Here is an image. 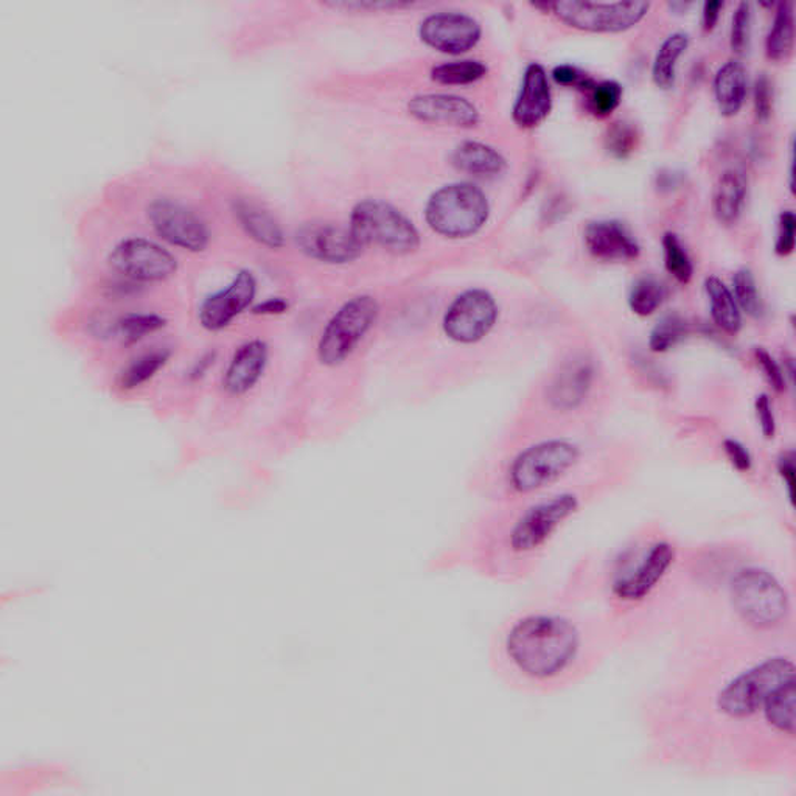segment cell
Instances as JSON below:
<instances>
[{
  "label": "cell",
  "instance_id": "obj_12",
  "mask_svg": "<svg viewBox=\"0 0 796 796\" xmlns=\"http://www.w3.org/2000/svg\"><path fill=\"white\" fill-rule=\"evenodd\" d=\"M552 13L573 29L591 33L627 32L640 24L649 10V2H558L548 6Z\"/></svg>",
  "mask_w": 796,
  "mask_h": 796
},
{
  "label": "cell",
  "instance_id": "obj_16",
  "mask_svg": "<svg viewBox=\"0 0 796 796\" xmlns=\"http://www.w3.org/2000/svg\"><path fill=\"white\" fill-rule=\"evenodd\" d=\"M419 33L428 48L456 57L477 48L482 29L469 14L438 13L425 19Z\"/></svg>",
  "mask_w": 796,
  "mask_h": 796
},
{
  "label": "cell",
  "instance_id": "obj_1",
  "mask_svg": "<svg viewBox=\"0 0 796 796\" xmlns=\"http://www.w3.org/2000/svg\"><path fill=\"white\" fill-rule=\"evenodd\" d=\"M796 678V644L670 649L641 698L644 759L691 778H742L761 714Z\"/></svg>",
  "mask_w": 796,
  "mask_h": 796
},
{
  "label": "cell",
  "instance_id": "obj_8",
  "mask_svg": "<svg viewBox=\"0 0 796 796\" xmlns=\"http://www.w3.org/2000/svg\"><path fill=\"white\" fill-rule=\"evenodd\" d=\"M490 204L474 184L443 185L432 193L425 207L428 226L440 237L459 239L478 234L489 222Z\"/></svg>",
  "mask_w": 796,
  "mask_h": 796
},
{
  "label": "cell",
  "instance_id": "obj_40",
  "mask_svg": "<svg viewBox=\"0 0 796 796\" xmlns=\"http://www.w3.org/2000/svg\"><path fill=\"white\" fill-rule=\"evenodd\" d=\"M755 358L757 366L763 370L764 377L771 382L772 388L778 390V392L786 389V374L780 369L778 361H776L767 350L761 349V347H757L755 350Z\"/></svg>",
  "mask_w": 796,
  "mask_h": 796
},
{
  "label": "cell",
  "instance_id": "obj_30",
  "mask_svg": "<svg viewBox=\"0 0 796 796\" xmlns=\"http://www.w3.org/2000/svg\"><path fill=\"white\" fill-rule=\"evenodd\" d=\"M795 44V14L792 3H780L776 10L775 19L767 40L765 53L772 61H786L794 52Z\"/></svg>",
  "mask_w": 796,
  "mask_h": 796
},
{
  "label": "cell",
  "instance_id": "obj_13",
  "mask_svg": "<svg viewBox=\"0 0 796 796\" xmlns=\"http://www.w3.org/2000/svg\"><path fill=\"white\" fill-rule=\"evenodd\" d=\"M498 315L497 300L489 292L467 289L448 305L442 319L443 334L458 344H477L493 330Z\"/></svg>",
  "mask_w": 796,
  "mask_h": 796
},
{
  "label": "cell",
  "instance_id": "obj_15",
  "mask_svg": "<svg viewBox=\"0 0 796 796\" xmlns=\"http://www.w3.org/2000/svg\"><path fill=\"white\" fill-rule=\"evenodd\" d=\"M295 242L305 257L324 265H349L363 254V247L350 234L349 227L335 223L304 224L296 231Z\"/></svg>",
  "mask_w": 796,
  "mask_h": 796
},
{
  "label": "cell",
  "instance_id": "obj_43",
  "mask_svg": "<svg viewBox=\"0 0 796 796\" xmlns=\"http://www.w3.org/2000/svg\"><path fill=\"white\" fill-rule=\"evenodd\" d=\"M724 451L732 466L741 473H747L753 469V458L748 448L736 439H726L724 442Z\"/></svg>",
  "mask_w": 796,
  "mask_h": 796
},
{
  "label": "cell",
  "instance_id": "obj_14",
  "mask_svg": "<svg viewBox=\"0 0 796 796\" xmlns=\"http://www.w3.org/2000/svg\"><path fill=\"white\" fill-rule=\"evenodd\" d=\"M257 289L255 274L251 269H239L226 287L206 296L201 303L196 313L200 327L208 334L226 330L243 313L254 307Z\"/></svg>",
  "mask_w": 796,
  "mask_h": 796
},
{
  "label": "cell",
  "instance_id": "obj_29",
  "mask_svg": "<svg viewBox=\"0 0 796 796\" xmlns=\"http://www.w3.org/2000/svg\"><path fill=\"white\" fill-rule=\"evenodd\" d=\"M687 48H690V37L683 32L672 33L661 44L652 65V79L656 86L663 91L674 88L678 60Z\"/></svg>",
  "mask_w": 796,
  "mask_h": 796
},
{
  "label": "cell",
  "instance_id": "obj_10",
  "mask_svg": "<svg viewBox=\"0 0 796 796\" xmlns=\"http://www.w3.org/2000/svg\"><path fill=\"white\" fill-rule=\"evenodd\" d=\"M111 272L119 279L131 282L137 287L164 284L176 276L180 269L176 255L160 239L131 235L119 239L106 257Z\"/></svg>",
  "mask_w": 796,
  "mask_h": 796
},
{
  "label": "cell",
  "instance_id": "obj_33",
  "mask_svg": "<svg viewBox=\"0 0 796 796\" xmlns=\"http://www.w3.org/2000/svg\"><path fill=\"white\" fill-rule=\"evenodd\" d=\"M664 266L667 273L680 284H690L694 276V265L690 254L680 242L678 235L667 232L663 237Z\"/></svg>",
  "mask_w": 796,
  "mask_h": 796
},
{
  "label": "cell",
  "instance_id": "obj_23",
  "mask_svg": "<svg viewBox=\"0 0 796 796\" xmlns=\"http://www.w3.org/2000/svg\"><path fill=\"white\" fill-rule=\"evenodd\" d=\"M172 357L173 351L169 347H154V349L141 351L120 370L115 386L123 394L136 392V390L145 388L170 365Z\"/></svg>",
  "mask_w": 796,
  "mask_h": 796
},
{
  "label": "cell",
  "instance_id": "obj_44",
  "mask_svg": "<svg viewBox=\"0 0 796 796\" xmlns=\"http://www.w3.org/2000/svg\"><path fill=\"white\" fill-rule=\"evenodd\" d=\"M757 422H759L761 431H763L765 439L775 438L776 432V420L775 412H773L772 401L768 396L761 394L757 396L755 401Z\"/></svg>",
  "mask_w": 796,
  "mask_h": 796
},
{
  "label": "cell",
  "instance_id": "obj_28",
  "mask_svg": "<svg viewBox=\"0 0 796 796\" xmlns=\"http://www.w3.org/2000/svg\"><path fill=\"white\" fill-rule=\"evenodd\" d=\"M705 292L710 299L711 316L722 330L729 335L739 334L742 328V313L734 299L732 289L716 276L705 280Z\"/></svg>",
  "mask_w": 796,
  "mask_h": 796
},
{
  "label": "cell",
  "instance_id": "obj_48",
  "mask_svg": "<svg viewBox=\"0 0 796 796\" xmlns=\"http://www.w3.org/2000/svg\"><path fill=\"white\" fill-rule=\"evenodd\" d=\"M724 10V2L721 0H708L703 6V30L713 32L716 29L721 11Z\"/></svg>",
  "mask_w": 796,
  "mask_h": 796
},
{
  "label": "cell",
  "instance_id": "obj_22",
  "mask_svg": "<svg viewBox=\"0 0 796 796\" xmlns=\"http://www.w3.org/2000/svg\"><path fill=\"white\" fill-rule=\"evenodd\" d=\"M232 212L243 232L258 246L269 251H280L287 245L284 227L268 208L253 200L239 198L234 201Z\"/></svg>",
  "mask_w": 796,
  "mask_h": 796
},
{
  "label": "cell",
  "instance_id": "obj_38",
  "mask_svg": "<svg viewBox=\"0 0 796 796\" xmlns=\"http://www.w3.org/2000/svg\"><path fill=\"white\" fill-rule=\"evenodd\" d=\"M752 3H739L736 13L733 14L732 34H729V44H732L733 52L737 53V55H744V53L748 52L749 41H752Z\"/></svg>",
  "mask_w": 796,
  "mask_h": 796
},
{
  "label": "cell",
  "instance_id": "obj_5",
  "mask_svg": "<svg viewBox=\"0 0 796 796\" xmlns=\"http://www.w3.org/2000/svg\"><path fill=\"white\" fill-rule=\"evenodd\" d=\"M524 500L528 502L502 521L500 531L493 529L474 560L478 570L494 581H521L560 529L581 512L585 493L575 487H559Z\"/></svg>",
  "mask_w": 796,
  "mask_h": 796
},
{
  "label": "cell",
  "instance_id": "obj_36",
  "mask_svg": "<svg viewBox=\"0 0 796 796\" xmlns=\"http://www.w3.org/2000/svg\"><path fill=\"white\" fill-rule=\"evenodd\" d=\"M589 108L599 119L609 118L620 108L624 89L618 81L605 80L590 89Z\"/></svg>",
  "mask_w": 796,
  "mask_h": 796
},
{
  "label": "cell",
  "instance_id": "obj_20",
  "mask_svg": "<svg viewBox=\"0 0 796 796\" xmlns=\"http://www.w3.org/2000/svg\"><path fill=\"white\" fill-rule=\"evenodd\" d=\"M551 111L552 92L548 73L539 63L529 64L513 103V122L523 130H532L543 123Z\"/></svg>",
  "mask_w": 796,
  "mask_h": 796
},
{
  "label": "cell",
  "instance_id": "obj_9",
  "mask_svg": "<svg viewBox=\"0 0 796 796\" xmlns=\"http://www.w3.org/2000/svg\"><path fill=\"white\" fill-rule=\"evenodd\" d=\"M347 227L363 249L377 246L404 255L415 253L420 246V234L415 223L392 204L381 200H365L355 204Z\"/></svg>",
  "mask_w": 796,
  "mask_h": 796
},
{
  "label": "cell",
  "instance_id": "obj_3",
  "mask_svg": "<svg viewBox=\"0 0 796 796\" xmlns=\"http://www.w3.org/2000/svg\"><path fill=\"white\" fill-rule=\"evenodd\" d=\"M614 652L596 614L558 594L506 614L490 635L487 663L512 693L550 697L593 677Z\"/></svg>",
  "mask_w": 796,
  "mask_h": 796
},
{
  "label": "cell",
  "instance_id": "obj_47",
  "mask_svg": "<svg viewBox=\"0 0 796 796\" xmlns=\"http://www.w3.org/2000/svg\"><path fill=\"white\" fill-rule=\"evenodd\" d=\"M216 354L215 351H206L201 355L198 359L191 366L187 373V380L191 382H198L207 377L208 370L215 365Z\"/></svg>",
  "mask_w": 796,
  "mask_h": 796
},
{
  "label": "cell",
  "instance_id": "obj_7",
  "mask_svg": "<svg viewBox=\"0 0 796 796\" xmlns=\"http://www.w3.org/2000/svg\"><path fill=\"white\" fill-rule=\"evenodd\" d=\"M380 316V305L370 295L351 296L328 318L316 344L319 365L335 369L346 365Z\"/></svg>",
  "mask_w": 796,
  "mask_h": 796
},
{
  "label": "cell",
  "instance_id": "obj_42",
  "mask_svg": "<svg viewBox=\"0 0 796 796\" xmlns=\"http://www.w3.org/2000/svg\"><path fill=\"white\" fill-rule=\"evenodd\" d=\"M755 112L761 122H767L773 112V88L765 73L755 83Z\"/></svg>",
  "mask_w": 796,
  "mask_h": 796
},
{
  "label": "cell",
  "instance_id": "obj_6",
  "mask_svg": "<svg viewBox=\"0 0 796 796\" xmlns=\"http://www.w3.org/2000/svg\"><path fill=\"white\" fill-rule=\"evenodd\" d=\"M585 450L575 439L548 436L517 448L504 459L498 489L508 498H529L559 489L582 466Z\"/></svg>",
  "mask_w": 796,
  "mask_h": 796
},
{
  "label": "cell",
  "instance_id": "obj_35",
  "mask_svg": "<svg viewBox=\"0 0 796 796\" xmlns=\"http://www.w3.org/2000/svg\"><path fill=\"white\" fill-rule=\"evenodd\" d=\"M686 335V320L680 318L678 315H670L653 327L651 338H649V347L655 354H664V351L674 349L682 339H685Z\"/></svg>",
  "mask_w": 796,
  "mask_h": 796
},
{
  "label": "cell",
  "instance_id": "obj_26",
  "mask_svg": "<svg viewBox=\"0 0 796 796\" xmlns=\"http://www.w3.org/2000/svg\"><path fill=\"white\" fill-rule=\"evenodd\" d=\"M451 161L456 169L474 176H497L508 169V162L498 150L474 141L456 146Z\"/></svg>",
  "mask_w": 796,
  "mask_h": 796
},
{
  "label": "cell",
  "instance_id": "obj_39",
  "mask_svg": "<svg viewBox=\"0 0 796 796\" xmlns=\"http://www.w3.org/2000/svg\"><path fill=\"white\" fill-rule=\"evenodd\" d=\"M796 216L794 212L786 211L779 215L778 237H776L775 251L779 257H788L795 251Z\"/></svg>",
  "mask_w": 796,
  "mask_h": 796
},
{
  "label": "cell",
  "instance_id": "obj_4",
  "mask_svg": "<svg viewBox=\"0 0 796 796\" xmlns=\"http://www.w3.org/2000/svg\"><path fill=\"white\" fill-rule=\"evenodd\" d=\"M683 585L677 544L663 535L630 544L593 581L559 594L596 614L618 651L670 635Z\"/></svg>",
  "mask_w": 796,
  "mask_h": 796
},
{
  "label": "cell",
  "instance_id": "obj_46",
  "mask_svg": "<svg viewBox=\"0 0 796 796\" xmlns=\"http://www.w3.org/2000/svg\"><path fill=\"white\" fill-rule=\"evenodd\" d=\"M288 310L289 304L285 297H268L251 308V312L257 316H279L285 315Z\"/></svg>",
  "mask_w": 796,
  "mask_h": 796
},
{
  "label": "cell",
  "instance_id": "obj_31",
  "mask_svg": "<svg viewBox=\"0 0 796 796\" xmlns=\"http://www.w3.org/2000/svg\"><path fill=\"white\" fill-rule=\"evenodd\" d=\"M664 299H666V287L656 277L644 276L630 288L629 307L641 318H647L659 310Z\"/></svg>",
  "mask_w": 796,
  "mask_h": 796
},
{
  "label": "cell",
  "instance_id": "obj_37",
  "mask_svg": "<svg viewBox=\"0 0 796 796\" xmlns=\"http://www.w3.org/2000/svg\"><path fill=\"white\" fill-rule=\"evenodd\" d=\"M637 131L633 123L616 122L606 130L605 149L616 160H625L635 152L637 146Z\"/></svg>",
  "mask_w": 796,
  "mask_h": 796
},
{
  "label": "cell",
  "instance_id": "obj_19",
  "mask_svg": "<svg viewBox=\"0 0 796 796\" xmlns=\"http://www.w3.org/2000/svg\"><path fill=\"white\" fill-rule=\"evenodd\" d=\"M408 111L420 122L443 126L473 127L481 120L473 103L455 94L416 95L409 100Z\"/></svg>",
  "mask_w": 796,
  "mask_h": 796
},
{
  "label": "cell",
  "instance_id": "obj_18",
  "mask_svg": "<svg viewBox=\"0 0 796 796\" xmlns=\"http://www.w3.org/2000/svg\"><path fill=\"white\" fill-rule=\"evenodd\" d=\"M594 369L589 358L573 357L563 363L548 385V405L559 412H570L581 407L593 385Z\"/></svg>",
  "mask_w": 796,
  "mask_h": 796
},
{
  "label": "cell",
  "instance_id": "obj_41",
  "mask_svg": "<svg viewBox=\"0 0 796 796\" xmlns=\"http://www.w3.org/2000/svg\"><path fill=\"white\" fill-rule=\"evenodd\" d=\"M552 79L560 86L582 89V91H590L594 86L593 79H590L586 73L579 71L578 68L571 64L558 65L552 71Z\"/></svg>",
  "mask_w": 796,
  "mask_h": 796
},
{
  "label": "cell",
  "instance_id": "obj_24",
  "mask_svg": "<svg viewBox=\"0 0 796 796\" xmlns=\"http://www.w3.org/2000/svg\"><path fill=\"white\" fill-rule=\"evenodd\" d=\"M747 69L741 61H728L718 69L714 79V96L722 115L734 118L739 114L747 100Z\"/></svg>",
  "mask_w": 796,
  "mask_h": 796
},
{
  "label": "cell",
  "instance_id": "obj_17",
  "mask_svg": "<svg viewBox=\"0 0 796 796\" xmlns=\"http://www.w3.org/2000/svg\"><path fill=\"white\" fill-rule=\"evenodd\" d=\"M268 343L261 338L247 339L234 350L222 375V389L226 396L242 398L253 392L265 377L269 366Z\"/></svg>",
  "mask_w": 796,
  "mask_h": 796
},
{
  "label": "cell",
  "instance_id": "obj_27",
  "mask_svg": "<svg viewBox=\"0 0 796 796\" xmlns=\"http://www.w3.org/2000/svg\"><path fill=\"white\" fill-rule=\"evenodd\" d=\"M169 326V319L156 312H127L112 320L110 334L123 346H136Z\"/></svg>",
  "mask_w": 796,
  "mask_h": 796
},
{
  "label": "cell",
  "instance_id": "obj_25",
  "mask_svg": "<svg viewBox=\"0 0 796 796\" xmlns=\"http://www.w3.org/2000/svg\"><path fill=\"white\" fill-rule=\"evenodd\" d=\"M747 200V180L739 170H726L718 176L713 193V211L717 222L732 226L741 218Z\"/></svg>",
  "mask_w": 796,
  "mask_h": 796
},
{
  "label": "cell",
  "instance_id": "obj_21",
  "mask_svg": "<svg viewBox=\"0 0 796 796\" xmlns=\"http://www.w3.org/2000/svg\"><path fill=\"white\" fill-rule=\"evenodd\" d=\"M585 246L594 258L602 262H630L641 254L635 235L618 220L590 223L585 229Z\"/></svg>",
  "mask_w": 796,
  "mask_h": 796
},
{
  "label": "cell",
  "instance_id": "obj_11",
  "mask_svg": "<svg viewBox=\"0 0 796 796\" xmlns=\"http://www.w3.org/2000/svg\"><path fill=\"white\" fill-rule=\"evenodd\" d=\"M146 222L160 242L173 249L201 254L211 246L207 223L181 201L156 198L146 206Z\"/></svg>",
  "mask_w": 796,
  "mask_h": 796
},
{
  "label": "cell",
  "instance_id": "obj_2",
  "mask_svg": "<svg viewBox=\"0 0 796 796\" xmlns=\"http://www.w3.org/2000/svg\"><path fill=\"white\" fill-rule=\"evenodd\" d=\"M670 649L796 644L794 589L772 567L713 552L683 565Z\"/></svg>",
  "mask_w": 796,
  "mask_h": 796
},
{
  "label": "cell",
  "instance_id": "obj_32",
  "mask_svg": "<svg viewBox=\"0 0 796 796\" xmlns=\"http://www.w3.org/2000/svg\"><path fill=\"white\" fill-rule=\"evenodd\" d=\"M487 71V65L478 60L451 61L436 65L431 71V79L446 86H467L484 79Z\"/></svg>",
  "mask_w": 796,
  "mask_h": 796
},
{
  "label": "cell",
  "instance_id": "obj_34",
  "mask_svg": "<svg viewBox=\"0 0 796 796\" xmlns=\"http://www.w3.org/2000/svg\"><path fill=\"white\" fill-rule=\"evenodd\" d=\"M733 296L739 305L741 312L747 313L752 318H759L764 313L763 299L755 276L747 268H742L733 277Z\"/></svg>",
  "mask_w": 796,
  "mask_h": 796
},
{
  "label": "cell",
  "instance_id": "obj_45",
  "mask_svg": "<svg viewBox=\"0 0 796 796\" xmlns=\"http://www.w3.org/2000/svg\"><path fill=\"white\" fill-rule=\"evenodd\" d=\"M776 469L780 479H783L784 486H786V492L788 501L794 506L795 501V455L794 451H786L778 458Z\"/></svg>",
  "mask_w": 796,
  "mask_h": 796
}]
</instances>
